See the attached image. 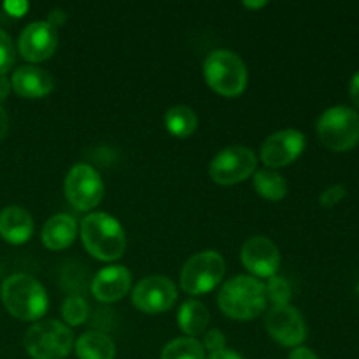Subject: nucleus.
<instances>
[{
	"instance_id": "1",
	"label": "nucleus",
	"mask_w": 359,
	"mask_h": 359,
	"mask_svg": "<svg viewBox=\"0 0 359 359\" xmlns=\"http://www.w3.org/2000/svg\"><path fill=\"white\" fill-rule=\"evenodd\" d=\"M81 241L86 251L100 262H116L125 255V230L116 217L105 212H93L84 217Z\"/></svg>"
},
{
	"instance_id": "2",
	"label": "nucleus",
	"mask_w": 359,
	"mask_h": 359,
	"mask_svg": "<svg viewBox=\"0 0 359 359\" xmlns=\"http://www.w3.org/2000/svg\"><path fill=\"white\" fill-rule=\"evenodd\" d=\"M217 305L223 314L237 321L258 318L266 305L265 284L252 276L233 277L221 286Z\"/></svg>"
},
{
	"instance_id": "3",
	"label": "nucleus",
	"mask_w": 359,
	"mask_h": 359,
	"mask_svg": "<svg viewBox=\"0 0 359 359\" xmlns=\"http://www.w3.org/2000/svg\"><path fill=\"white\" fill-rule=\"evenodd\" d=\"M2 302L7 312L20 321H39L49 305L42 284L27 273H14L4 280Z\"/></svg>"
},
{
	"instance_id": "4",
	"label": "nucleus",
	"mask_w": 359,
	"mask_h": 359,
	"mask_svg": "<svg viewBox=\"0 0 359 359\" xmlns=\"http://www.w3.org/2000/svg\"><path fill=\"white\" fill-rule=\"evenodd\" d=\"M203 77L210 90L226 98L238 97L248 86V67L237 53L216 49L203 62Z\"/></svg>"
},
{
	"instance_id": "5",
	"label": "nucleus",
	"mask_w": 359,
	"mask_h": 359,
	"mask_svg": "<svg viewBox=\"0 0 359 359\" xmlns=\"http://www.w3.org/2000/svg\"><path fill=\"white\" fill-rule=\"evenodd\" d=\"M318 137L335 153L354 149L359 144V112L346 105L326 109L318 119Z\"/></svg>"
},
{
	"instance_id": "6",
	"label": "nucleus",
	"mask_w": 359,
	"mask_h": 359,
	"mask_svg": "<svg viewBox=\"0 0 359 359\" xmlns=\"http://www.w3.org/2000/svg\"><path fill=\"white\" fill-rule=\"evenodd\" d=\"M25 349L32 359H63L74 347L72 330L60 321L35 323L25 335Z\"/></svg>"
},
{
	"instance_id": "7",
	"label": "nucleus",
	"mask_w": 359,
	"mask_h": 359,
	"mask_svg": "<svg viewBox=\"0 0 359 359\" xmlns=\"http://www.w3.org/2000/svg\"><path fill=\"white\" fill-rule=\"evenodd\" d=\"M224 276V259L216 251H202L191 256L181 270V287L188 294L210 293Z\"/></svg>"
},
{
	"instance_id": "8",
	"label": "nucleus",
	"mask_w": 359,
	"mask_h": 359,
	"mask_svg": "<svg viewBox=\"0 0 359 359\" xmlns=\"http://www.w3.org/2000/svg\"><path fill=\"white\" fill-rule=\"evenodd\" d=\"M65 198L76 210L95 209L104 198V181L91 165L77 163L69 170L63 184Z\"/></svg>"
},
{
	"instance_id": "9",
	"label": "nucleus",
	"mask_w": 359,
	"mask_h": 359,
	"mask_svg": "<svg viewBox=\"0 0 359 359\" xmlns=\"http://www.w3.org/2000/svg\"><path fill=\"white\" fill-rule=\"evenodd\" d=\"M256 154L244 146H231L219 151L210 161L209 174L216 184L233 186L245 181L256 170Z\"/></svg>"
},
{
	"instance_id": "10",
	"label": "nucleus",
	"mask_w": 359,
	"mask_h": 359,
	"mask_svg": "<svg viewBox=\"0 0 359 359\" xmlns=\"http://www.w3.org/2000/svg\"><path fill=\"white\" fill-rule=\"evenodd\" d=\"M177 300V287L168 277L151 276L140 280L132 291L135 309L146 314H161L174 307Z\"/></svg>"
},
{
	"instance_id": "11",
	"label": "nucleus",
	"mask_w": 359,
	"mask_h": 359,
	"mask_svg": "<svg viewBox=\"0 0 359 359\" xmlns=\"http://www.w3.org/2000/svg\"><path fill=\"white\" fill-rule=\"evenodd\" d=\"M265 326L269 335L284 347H300V344L307 339L305 319L291 305L270 309L266 312Z\"/></svg>"
},
{
	"instance_id": "12",
	"label": "nucleus",
	"mask_w": 359,
	"mask_h": 359,
	"mask_svg": "<svg viewBox=\"0 0 359 359\" xmlns=\"http://www.w3.org/2000/svg\"><path fill=\"white\" fill-rule=\"evenodd\" d=\"M305 149V135L298 130L286 128L272 133L262 144L259 156L269 168H283L300 158Z\"/></svg>"
},
{
	"instance_id": "13",
	"label": "nucleus",
	"mask_w": 359,
	"mask_h": 359,
	"mask_svg": "<svg viewBox=\"0 0 359 359\" xmlns=\"http://www.w3.org/2000/svg\"><path fill=\"white\" fill-rule=\"evenodd\" d=\"M58 46V34L48 21L30 23L20 35L18 51L27 62L39 63L51 58Z\"/></svg>"
},
{
	"instance_id": "14",
	"label": "nucleus",
	"mask_w": 359,
	"mask_h": 359,
	"mask_svg": "<svg viewBox=\"0 0 359 359\" xmlns=\"http://www.w3.org/2000/svg\"><path fill=\"white\" fill-rule=\"evenodd\" d=\"M242 265L245 266L252 277H270L276 276L280 265L279 248L266 237H252L242 245L241 251Z\"/></svg>"
},
{
	"instance_id": "15",
	"label": "nucleus",
	"mask_w": 359,
	"mask_h": 359,
	"mask_svg": "<svg viewBox=\"0 0 359 359\" xmlns=\"http://www.w3.org/2000/svg\"><path fill=\"white\" fill-rule=\"evenodd\" d=\"M130 287H132L130 270L121 265H112L105 266L95 276L93 283H91V293L98 302L112 304V302H118L126 297Z\"/></svg>"
},
{
	"instance_id": "16",
	"label": "nucleus",
	"mask_w": 359,
	"mask_h": 359,
	"mask_svg": "<svg viewBox=\"0 0 359 359\" xmlns=\"http://www.w3.org/2000/svg\"><path fill=\"white\" fill-rule=\"evenodd\" d=\"M53 77L48 70L35 65H25L14 70L11 77V88L16 91V95L23 98H42L48 97L53 91Z\"/></svg>"
},
{
	"instance_id": "17",
	"label": "nucleus",
	"mask_w": 359,
	"mask_h": 359,
	"mask_svg": "<svg viewBox=\"0 0 359 359\" xmlns=\"http://www.w3.org/2000/svg\"><path fill=\"white\" fill-rule=\"evenodd\" d=\"M34 235V219L23 207L11 205L0 212V237L13 245L28 242Z\"/></svg>"
},
{
	"instance_id": "18",
	"label": "nucleus",
	"mask_w": 359,
	"mask_h": 359,
	"mask_svg": "<svg viewBox=\"0 0 359 359\" xmlns=\"http://www.w3.org/2000/svg\"><path fill=\"white\" fill-rule=\"evenodd\" d=\"M77 221L69 214H56L46 221L42 228V242L51 251L67 249L77 237Z\"/></svg>"
},
{
	"instance_id": "19",
	"label": "nucleus",
	"mask_w": 359,
	"mask_h": 359,
	"mask_svg": "<svg viewBox=\"0 0 359 359\" xmlns=\"http://www.w3.org/2000/svg\"><path fill=\"white\" fill-rule=\"evenodd\" d=\"M79 359H114L116 346L109 335L102 332H86L74 344Z\"/></svg>"
},
{
	"instance_id": "20",
	"label": "nucleus",
	"mask_w": 359,
	"mask_h": 359,
	"mask_svg": "<svg viewBox=\"0 0 359 359\" xmlns=\"http://www.w3.org/2000/svg\"><path fill=\"white\" fill-rule=\"evenodd\" d=\"M177 325L184 335L195 339L200 333L205 332L209 325V311L198 300L184 302L177 312Z\"/></svg>"
},
{
	"instance_id": "21",
	"label": "nucleus",
	"mask_w": 359,
	"mask_h": 359,
	"mask_svg": "<svg viewBox=\"0 0 359 359\" xmlns=\"http://www.w3.org/2000/svg\"><path fill=\"white\" fill-rule=\"evenodd\" d=\"M255 189L262 198L280 202L287 195V182L277 170L262 168L255 172Z\"/></svg>"
},
{
	"instance_id": "22",
	"label": "nucleus",
	"mask_w": 359,
	"mask_h": 359,
	"mask_svg": "<svg viewBox=\"0 0 359 359\" xmlns=\"http://www.w3.org/2000/svg\"><path fill=\"white\" fill-rule=\"evenodd\" d=\"M196 126H198V118L188 105H175V107L168 109L165 114V128L177 139H186V137L193 135Z\"/></svg>"
},
{
	"instance_id": "23",
	"label": "nucleus",
	"mask_w": 359,
	"mask_h": 359,
	"mask_svg": "<svg viewBox=\"0 0 359 359\" xmlns=\"http://www.w3.org/2000/svg\"><path fill=\"white\" fill-rule=\"evenodd\" d=\"M161 359H205V349L196 339L184 337L167 344L161 351Z\"/></svg>"
},
{
	"instance_id": "24",
	"label": "nucleus",
	"mask_w": 359,
	"mask_h": 359,
	"mask_svg": "<svg viewBox=\"0 0 359 359\" xmlns=\"http://www.w3.org/2000/svg\"><path fill=\"white\" fill-rule=\"evenodd\" d=\"M90 314V307H88L86 300L81 297H70L63 302L62 305V316L63 321L69 326H79L83 325Z\"/></svg>"
},
{
	"instance_id": "25",
	"label": "nucleus",
	"mask_w": 359,
	"mask_h": 359,
	"mask_svg": "<svg viewBox=\"0 0 359 359\" xmlns=\"http://www.w3.org/2000/svg\"><path fill=\"white\" fill-rule=\"evenodd\" d=\"M265 294L273 307H283L290 305L291 302V286L284 277H270L269 283L265 284Z\"/></svg>"
},
{
	"instance_id": "26",
	"label": "nucleus",
	"mask_w": 359,
	"mask_h": 359,
	"mask_svg": "<svg viewBox=\"0 0 359 359\" xmlns=\"http://www.w3.org/2000/svg\"><path fill=\"white\" fill-rule=\"evenodd\" d=\"M16 60V49H14L13 39L7 32L0 28V74H7Z\"/></svg>"
},
{
	"instance_id": "27",
	"label": "nucleus",
	"mask_w": 359,
	"mask_h": 359,
	"mask_svg": "<svg viewBox=\"0 0 359 359\" xmlns=\"http://www.w3.org/2000/svg\"><path fill=\"white\" fill-rule=\"evenodd\" d=\"M347 195V189L346 186L342 184H335V186H330L328 189L323 191V195L319 196V203H321L325 209H333L337 203L342 202Z\"/></svg>"
},
{
	"instance_id": "28",
	"label": "nucleus",
	"mask_w": 359,
	"mask_h": 359,
	"mask_svg": "<svg viewBox=\"0 0 359 359\" xmlns=\"http://www.w3.org/2000/svg\"><path fill=\"white\" fill-rule=\"evenodd\" d=\"M224 344H226V340H224L223 332H219V330H209V332L205 333V337H203L202 346L203 349H207L210 354H212V353H219V351L226 349Z\"/></svg>"
},
{
	"instance_id": "29",
	"label": "nucleus",
	"mask_w": 359,
	"mask_h": 359,
	"mask_svg": "<svg viewBox=\"0 0 359 359\" xmlns=\"http://www.w3.org/2000/svg\"><path fill=\"white\" fill-rule=\"evenodd\" d=\"M4 7H6L7 13L13 14V16H23V14L28 11L27 2H7Z\"/></svg>"
},
{
	"instance_id": "30",
	"label": "nucleus",
	"mask_w": 359,
	"mask_h": 359,
	"mask_svg": "<svg viewBox=\"0 0 359 359\" xmlns=\"http://www.w3.org/2000/svg\"><path fill=\"white\" fill-rule=\"evenodd\" d=\"M287 359H319V358L316 356L314 351L307 349V347H294Z\"/></svg>"
},
{
	"instance_id": "31",
	"label": "nucleus",
	"mask_w": 359,
	"mask_h": 359,
	"mask_svg": "<svg viewBox=\"0 0 359 359\" xmlns=\"http://www.w3.org/2000/svg\"><path fill=\"white\" fill-rule=\"evenodd\" d=\"M349 97L353 100V104L359 109V70L353 76L349 84Z\"/></svg>"
},
{
	"instance_id": "32",
	"label": "nucleus",
	"mask_w": 359,
	"mask_h": 359,
	"mask_svg": "<svg viewBox=\"0 0 359 359\" xmlns=\"http://www.w3.org/2000/svg\"><path fill=\"white\" fill-rule=\"evenodd\" d=\"M63 21H65V14H63L60 9H55V11H51V13H49L48 23L51 25L53 28H58L60 25H63Z\"/></svg>"
},
{
	"instance_id": "33",
	"label": "nucleus",
	"mask_w": 359,
	"mask_h": 359,
	"mask_svg": "<svg viewBox=\"0 0 359 359\" xmlns=\"http://www.w3.org/2000/svg\"><path fill=\"white\" fill-rule=\"evenodd\" d=\"M207 359H244V358H242L238 353H235V351L223 349L219 351V353H212Z\"/></svg>"
},
{
	"instance_id": "34",
	"label": "nucleus",
	"mask_w": 359,
	"mask_h": 359,
	"mask_svg": "<svg viewBox=\"0 0 359 359\" xmlns=\"http://www.w3.org/2000/svg\"><path fill=\"white\" fill-rule=\"evenodd\" d=\"M11 91V81L7 79L6 74H0V102L6 100Z\"/></svg>"
},
{
	"instance_id": "35",
	"label": "nucleus",
	"mask_w": 359,
	"mask_h": 359,
	"mask_svg": "<svg viewBox=\"0 0 359 359\" xmlns=\"http://www.w3.org/2000/svg\"><path fill=\"white\" fill-rule=\"evenodd\" d=\"M7 128H9V118H7V112L4 111L2 105H0V140L6 137Z\"/></svg>"
},
{
	"instance_id": "36",
	"label": "nucleus",
	"mask_w": 359,
	"mask_h": 359,
	"mask_svg": "<svg viewBox=\"0 0 359 359\" xmlns=\"http://www.w3.org/2000/svg\"><path fill=\"white\" fill-rule=\"evenodd\" d=\"M248 9H258V7H265L266 2H244Z\"/></svg>"
}]
</instances>
